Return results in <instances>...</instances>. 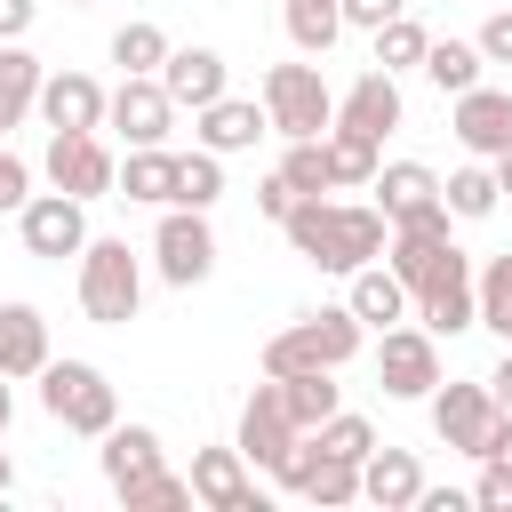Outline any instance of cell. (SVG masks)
<instances>
[{"label":"cell","instance_id":"6da1fadb","mask_svg":"<svg viewBox=\"0 0 512 512\" xmlns=\"http://www.w3.org/2000/svg\"><path fill=\"white\" fill-rule=\"evenodd\" d=\"M288 248L304 256V264H320V272H360V264H376L384 256V240H392V216L376 208V200H328V192H312V200H296L288 208Z\"/></svg>","mask_w":512,"mask_h":512},{"label":"cell","instance_id":"7a4b0ae2","mask_svg":"<svg viewBox=\"0 0 512 512\" xmlns=\"http://www.w3.org/2000/svg\"><path fill=\"white\" fill-rule=\"evenodd\" d=\"M368 344V320L352 304H320V312H296L272 344H264V376H296V368H344L360 360Z\"/></svg>","mask_w":512,"mask_h":512},{"label":"cell","instance_id":"3957f363","mask_svg":"<svg viewBox=\"0 0 512 512\" xmlns=\"http://www.w3.org/2000/svg\"><path fill=\"white\" fill-rule=\"evenodd\" d=\"M72 264H80V312H88L96 328H128V320L144 312V256H136L128 240H96V232H88V248H80Z\"/></svg>","mask_w":512,"mask_h":512},{"label":"cell","instance_id":"277c9868","mask_svg":"<svg viewBox=\"0 0 512 512\" xmlns=\"http://www.w3.org/2000/svg\"><path fill=\"white\" fill-rule=\"evenodd\" d=\"M40 408H48V424H64L80 440H104L120 424V392L96 360H48L40 368Z\"/></svg>","mask_w":512,"mask_h":512},{"label":"cell","instance_id":"5b68a950","mask_svg":"<svg viewBox=\"0 0 512 512\" xmlns=\"http://www.w3.org/2000/svg\"><path fill=\"white\" fill-rule=\"evenodd\" d=\"M256 96H264V120H272L280 144H296V136H328V128H336V96H328L320 64H272V72L256 80Z\"/></svg>","mask_w":512,"mask_h":512},{"label":"cell","instance_id":"8992f818","mask_svg":"<svg viewBox=\"0 0 512 512\" xmlns=\"http://www.w3.org/2000/svg\"><path fill=\"white\" fill-rule=\"evenodd\" d=\"M40 176H48L56 192H72V200H104V192H120V160H112V144H104L96 128H48Z\"/></svg>","mask_w":512,"mask_h":512},{"label":"cell","instance_id":"52a82bcc","mask_svg":"<svg viewBox=\"0 0 512 512\" xmlns=\"http://www.w3.org/2000/svg\"><path fill=\"white\" fill-rule=\"evenodd\" d=\"M152 272L168 288H200L216 272V224H208V208H160V224H152Z\"/></svg>","mask_w":512,"mask_h":512},{"label":"cell","instance_id":"ba28073f","mask_svg":"<svg viewBox=\"0 0 512 512\" xmlns=\"http://www.w3.org/2000/svg\"><path fill=\"white\" fill-rule=\"evenodd\" d=\"M376 384H384V400H432L440 392V336L416 320H392L384 328V344H376Z\"/></svg>","mask_w":512,"mask_h":512},{"label":"cell","instance_id":"9c48e42d","mask_svg":"<svg viewBox=\"0 0 512 512\" xmlns=\"http://www.w3.org/2000/svg\"><path fill=\"white\" fill-rule=\"evenodd\" d=\"M176 112H184V104L160 88V72H120V88H112V104H104V128H112L120 144H168Z\"/></svg>","mask_w":512,"mask_h":512},{"label":"cell","instance_id":"30bf717a","mask_svg":"<svg viewBox=\"0 0 512 512\" xmlns=\"http://www.w3.org/2000/svg\"><path fill=\"white\" fill-rule=\"evenodd\" d=\"M16 232H24V256H48V264H64V256H80L88 248V200H72V192H32L24 208H16Z\"/></svg>","mask_w":512,"mask_h":512},{"label":"cell","instance_id":"8fae6325","mask_svg":"<svg viewBox=\"0 0 512 512\" xmlns=\"http://www.w3.org/2000/svg\"><path fill=\"white\" fill-rule=\"evenodd\" d=\"M416 320H424L432 336H464V328H480V264H472L464 248H448V264L416 288Z\"/></svg>","mask_w":512,"mask_h":512},{"label":"cell","instance_id":"7c38bea8","mask_svg":"<svg viewBox=\"0 0 512 512\" xmlns=\"http://www.w3.org/2000/svg\"><path fill=\"white\" fill-rule=\"evenodd\" d=\"M232 440H240V456H248L256 472H280V464L296 456L304 424L288 416V400H280V384H272V376H264V384L240 400V432H232Z\"/></svg>","mask_w":512,"mask_h":512},{"label":"cell","instance_id":"4fadbf2b","mask_svg":"<svg viewBox=\"0 0 512 512\" xmlns=\"http://www.w3.org/2000/svg\"><path fill=\"white\" fill-rule=\"evenodd\" d=\"M272 480H280L288 496L320 504V512H336V504H360V464H352V456H328V448H320L312 432L296 440V456H288V464H280Z\"/></svg>","mask_w":512,"mask_h":512},{"label":"cell","instance_id":"5bb4252c","mask_svg":"<svg viewBox=\"0 0 512 512\" xmlns=\"http://www.w3.org/2000/svg\"><path fill=\"white\" fill-rule=\"evenodd\" d=\"M192 504H208V512H264V488H256V464L240 456V440L192 456Z\"/></svg>","mask_w":512,"mask_h":512},{"label":"cell","instance_id":"9a60e30c","mask_svg":"<svg viewBox=\"0 0 512 512\" xmlns=\"http://www.w3.org/2000/svg\"><path fill=\"white\" fill-rule=\"evenodd\" d=\"M448 128H456V144L472 152V160H496V152H512V88H464V96H448Z\"/></svg>","mask_w":512,"mask_h":512},{"label":"cell","instance_id":"2e32d148","mask_svg":"<svg viewBox=\"0 0 512 512\" xmlns=\"http://www.w3.org/2000/svg\"><path fill=\"white\" fill-rule=\"evenodd\" d=\"M496 416H504V408H496L488 376H480V384H440V392H432V432H440L456 456H480Z\"/></svg>","mask_w":512,"mask_h":512},{"label":"cell","instance_id":"e0dca14e","mask_svg":"<svg viewBox=\"0 0 512 512\" xmlns=\"http://www.w3.org/2000/svg\"><path fill=\"white\" fill-rule=\"evenodd\" d=\"M256 136H272V120H264V96H216V104H200L192 112V144H208V152H256Z\"/></svg>","mask_w":512,"mask_h":512},{"label":"cell","instance_id":"ac0fdd59","mask_svg":"<svg viewBox=\"0 0 512 512\" xmlns=\"http://www.w3.org/2000/svg\"><path fill=\"white\" fill-rule=\"evenodd\" d=\"M104 104H112V88H104L96 72L56 64V72L40 80V120H48V128H104Z\"/></svg>","mask_w":512,"mask_h":512},{"label":"cell","instance_id":"d6986e66","mask_svg":"<svg viewBox=\"0 0 512 512\" xmlns=\"http://www.w3.org/2000/svg\"><path fill=\"white\" fill-rule=\"evenodd\" d=\"M400 112H408V104H400V72H384V64H368V72L336 96V120L360 128V136H376V144L400 128Z\"/></svg>","mask_w":512,"mask_h":512},{"label":"cell","instance_id":"ffe728a7","mask_svg":"<svg viewBox=\"0 0 512 512\" xmlns=\"http://www.w3.org/2000/svg\"><path fill=\"white\" fill-rule=\"evenodd\" d=\"M96 464H104V488H112V496H128L136 480H152V472L168 464V448H160V432H152V424H112V432H104V448H96Z\"/></svg>","mask_w":512,"mask_h":512},{"label":"cell","instance_id":"44dd1931","mask_svg":"<svg viewBox=\"0 0 512 512\" xmlns=\"http://www.w3.org/2000/svg\"><path fill=\"white\" fill-rule=\"evenodd\" d=\"M416 496H424L416 448H368V464H360V504H376V512H416Z\"/></svg>","mask_w":512,"mask_h":512},{"label":"cell","instance_id":"7402d4cb","mask_svg":"<svg viewBox=\"0 0 512 512\" xmlns=\"http://www.w3.org/2000/svg\"><path fill=\"white\" fill-rule=\"evenodd\" d=\"M160 88H168L184 112H200V104L232 96V64H224L216 48H168V64H160Z\"/></svg>","mask_w":512,"mask_h":512},{"label":"cell","instance_id":"603a6c76","mask_svg":"<svg viewBox=\"0 0 512 512\" xmlns=\"http://www.w3.org/2000/svg\"><path fill=\"white\" fill-rule=\"evenodd\" d=\"M56 352H48V320H40V304H0V376L8 384H24V376H40Z\"/></svg>","mask_w":512,"mask_h":512},{"label":"cell","instance_id":"cb8c5ba5","mask_svg":"<svg viewBox=\"0 0 512 512\" xmlns=\"http://www.w3.org/2000/svg\"><path fill=\"white\" fill-rule=\"evenodd\" d=\"M344 304H352V312H360L368 328H392V320H416V288H408V280H400V272H392L384 256L352 272V296H344Z\"/></svg>","mask_w":512,"mask_h":512},{"label":"cell","instance_id":"d4e9b609","mask_svg":"<svg viewBox=\"0 0 512 512\" xmlns=\"http://www.w3.org/2000/svg\"><path fill=\"white\" fill-rule=\"evenodd\" d=\"M40 80H48V64H40L24 40H0V136L40 112Z\"/></svg>","mask_w":512,"mask_h":512},{"label":"cell","instance_id":"484cf974","mask_svg":"<svg viewBox=\"0 0 512 512\" xmlns=\"http://www.w3.org/2000/svg\"><path fill=\"white\" fill-rule=\"evenodd\" d=\"M120 200L168 208V200H176V152H168V144H128V160H120Z\"/></svg>","mask_w":512,"mask_h":512},{"label":"cell","instance_id":"4316f807","mask_svg":"<svg viewBox=\"0 0 512 512\" xmlns=\"http://www.w3.org/2000/svg\"><path fill=\"white\" fill-rule=\"evenodd\" d=\"M368 192H376V208L400 224V216H416V208H432V200H440V176H432L424 160H384Z\"/></svg>","mask_w":512,"mask_h":512},{"label":"cell","instance_id":"83f0119b","mask_svg":"<svg viewBox=\"0 0 512 512\" xmlns=\"http://www.w3.org/2000/svg\"><path fill=\"white\" fill-rule=\"evenodd\" d=\"M280 384V400H288V416L304 424V432H320L336 408H344V392H336V368H296V376H272Z\"/></svg>","mask_w":512,"mask_h":512},{"label":"cell","instance_id":"f1b7e54d","mask_svg":"<svg viewBox=\"0 0 512 512\" xmlns=\"http://www.w3.org/2000/svg\"><path fill=\"white\" fill-rule=\"evenodd\" d=\"M424 80H432L440 96H464V88H480V80H488V56H480V40H432V48H424Z\"/></svg>","mask_w":512,"mask_h":512},{"label":"cell","instance_id":"f546056e","mask_svg":"<svg viewBox=\"0 0 512 512\" xmlns=\"http://www.w3.org/2000/svg\"><path fill=\"white\" fill-rule=\"evenodd\" d=\"M328 168H336V192H368L376 168H384V144L336 120V128H328Z\"/></svg>","mask_w":512,"mask_h":512},{"label":"cell","instance_id":"4dcf8cb0","mask_svg":"<svg viewBox=\"0 0 512 512\" xmlns=\"http://www.w3.org/2000/svg\"><path fill=\"white\" fill-rule=\"evenodd\" d=\"M440 200H448V216H456V224H480V216H496V200H504V192H496V168H488V160H464V168H448V176H440Z\"/></svg>","mask_w":512,"mask_h":512},{"label":"cell","instance_id":"1f68e13d","mask_svg":"<svg viewBox=\"0 0 512 512\" xmlns=\"http://www.w3.org/2000/svg\"><path fill=\"white\" fill-rule=\"evenodd\" d=\"M216 200H224V152H208V144L176 152V200L168 208H216Z\"/></svg>","mask_w":512,"mask_h":512},{"label":"cell","instance_id":"d6a6232c","mask_svg":"<svg viewBox=\"0 0 512 512\" xmlns=\"http://www.w3.org/2000/svg\"><path fill=\"white\" fill-rule=\"evenodd\" d=\"M288 40H296V56H328L344 40V8L336 0H288Z\"/></svg>","mask_w":512,"mask_h":512},{"label":"cell","instance_id":"836d02e7","mask_svg":"<svg viewBox=\"0 0 512 512\" xmlns=\"http://www.w3.org/2000/svg\"><path fill=\"white\" fill-rule=\"evenodd\" d=\"M368 40H376V64H384V72H424V48H432V32H424L408 8H400L392 24H376Z\"/></svg>","mask_w":512,"mask_h":512},{"label":"cell","instance_id":"e575fe53","mask_svg":"<svg viewBox=\"0 0 512 512\" xmlns=\"http://www.w3.org/2000/svg\"><path fill=\"white\" fill-rule=\"evenodd\" d=\"M168 48H176V40H168L152 16H128V24L112 32V64H120V72H160V64H168Z\"/></svg>","mask_w":512,"mask_h":512},{"label":"cell","instance_id":"d590c367","mask_svg":"<svg viewBox=\"0 0 512 512\" xmlns=\"http://www.w3.org/2000/svg\"><path fill=\"white\" fill-rule=\"evenodd\" d=\"M280 176L296 184V200H312V192H336V168H328V136H296V144L280 152Z\"/></svg>","mask_w":512,"mask_h":512},{"label":"cell","instance_id":"8d00e7d4","mask_svg":"<svg viewBox=\"0 0 512 512\" xmlns=\"http://www.w3.org/2000/svg\"><path fill=\"white\" fill-rule=\"evenodd\" d=\"M480 328L512 344V248L480 264Z\"/></svg>","mask_w":512,"mask_h":512},{"label":"cell","instance_id":"74e56055","mask_svg":"<svg viewBox=\"0 0 512 512\" xmlns=\"http://www.w3.org/2000/svg\"><path fill=\"white\" fill-rule=\"evenodd\" d=\"M312 440H320L328 456H352V464H368V448H376V424H368L360 408H336V416H328Z\"/></svg>","mask_w":512,"mask_h":512},{"label":"cell","instance_id":"f35d334b","mask_svg":"<svg viewBox=\"0 0 512 512\" xmlns=\"http://www.w3.org/2000/svg\"><path fill=\"white\" fill-rule=\"evenodd\" d=\"M120 504H128V512H176V504H192V472H168V464H160V472L136 480Z\"/></svg>","mask_w":512,"mask_h":512},{"label":"cell","instance_id":"ab89813d","mask_svg":"<svg viewBox=\"0 0 512 512\" xmlns=\"http://www.w3.org/2000/svg\"><path fill=\"white\" fill-rule=\"evenodd\" d=\"M472 504H480V512H512V464H480Z\"/></svg>","mask_w":512,"mask_h":512},{"label":"cell","instance_id":"60d3db41","mask_svg":"<svg viewBox=\"0 0 512 512\" xmlns=\"http://www.w3.org/2000/svg\"><path fill=\"white\" fill-rule=\"evenodd\" d=\"M24 200H32V168H24V160L0 144V216H16Z\"/></svg>","mask_w":512,"mask_h":512},{"label":"cell","instance_id":"b9f144b4","mask_svg":"<svg viewBox=\"0 0 512 512\" xmlns=\"http://www.w3.org/2000/svg\"><path fill=\"white\" fill-rule=\"evenodd\" d=\"M288 208H296V184H288V176L272 168V176L256 184V216H272V224H288Z\"/></svg>","mask_w":512,"mask_h":512},{"label":"cell","instance_id":"7bdbcfd3","mask_svg":"<svg viewBox=\"0 0 512 512\" xmlns=\"http://www.w3.org/2000/svg\"><path fill=\"white\" fill-rule=\"evenodd\" d=\"M472 40H480V56H488V64H512V8H496Z\"/></svg>","mask_w":512,"mask_h":512},{"label":"cell","instance_id":"ee69618b","mask_svg":"<svg viewBox=\"0 0 512 512\" xmlns=\"http://www.w3.org/2000/svg\"><path fill=\"white\" fill-rule=\"evenodd\" d=\"M336 8H344V24H352V32H376V24H392L408 0H336Z\"/></svg>","mask_w":512,"mask_h":512},{"label":"cell","instance_id":"f6af8a7d","mask_svg":"<svg viewBox=\"0 0 512 512\" xmlns=\"http://www.w3.org/2000/svg\"><path fill=\"white\" fill-rule=\"evenodd\" d=\"M32 16H40V0H0V40H24Z\"/></svg>","mask_w":512,"mask_h":512},{"label":"cell","instance_id":"bcb514c9","mask_svg":"<svg viewBox=\"0 0 512 512\" xmlns=\"http://www.w3.org/2000/svg\"><path fill=\"white\" fill-rule=\"evenodd\" d=\"M480 464H512V416H496V424H488V448H480Z\"/></svg>","mask_w":512,"mask_h":512},{"label":"cell","instance_id":"7dc6e473","mask_svg":"<svg viewBox=\"0 0 512 512\" xmlns=\"http://www.w3.org/2000/svg\"><path fill=\"white\" fill-rule=\"evenodd\" d=\"M416 512H472V496H456V488H424Z\"/></svg>","mask_w":512,"mask_h":512},{"label":"cell","instance_id":"c3c4849f","mask_svg":"<svg viewBox=\"0 0 512 512\" xmlns=\"http://www.w3.org/2000/svg\"><path fill=\"white\" fill-rule=\"evenodd\" d=\"M488 392H496V408H504V416H512V344H504V360H496V368H488Z\"/></svg>","mask_w":512,"mask_h":512},{"label":"cell","instance_id":"681fc988","mask_svg":"<svg viewBox=\"0 0 512 512\" xmlns=\"http://www.w3.org/2000/svg\"><path fill=\"white\" fill-rule=\"evenodd\" d=\"M488 168H496V192H504V200H512V152H496V160H488Z\"/></svg>","mask_w":512,"mask_h":512},{"label":"cell","instance_id":"f907efd6","mask_svg":"<svg viewBox=\"0 0 512 512\" xmlns=\"http://www.w3.org/2000/svg\"><path fill=\"white\" fill-rule=\"evenodd\" d=\"M8 488H16V456L0 448V496H8Z\"/></svg>","mask_w":512,"mask_h":512},{"label":"cell","instance_id":"816d5d0a","mask_svg":"<svg viewBox=\"0 0 512 512\" xmlns=\"http://www.w3.org/2000/svg\"><path fill=\"white\" fill-rule=\"evenodd\" d=\"M8 416H16V392H8V376H0V432H8Z\"/></svg>","mask_w":512,"mask_h":512},{"label":"cell","instance_id":"f5cc1de1","mask_svg":"<svg viewBox=\"0 0 512 512\" xmlns=\"http://www.w3.org/2000/svg\"><path fill=\"white\" fill-rule=\"evenodd\" d=\"M64 8H88V0H64Z\"/></svg>","mask_w":512,"mask_h":512}]
</instances>
